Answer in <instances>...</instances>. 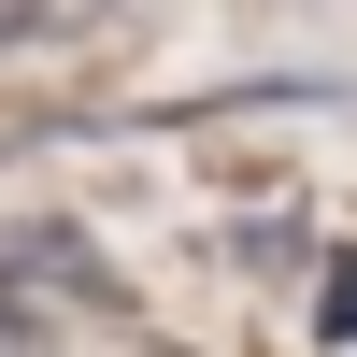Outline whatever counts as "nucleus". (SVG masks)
I'll return each instance as SVG.
<instances>
[{
	"label": "nucleus",
	"instance_id": "f257e3e1",
	"mask_svg": "<svg viewBox=\"0 0 357 357\" xmlns=\"http://www.w3.org/2000/svg\"><path fill=\"white\" fill-rule=\"evenodd\" d=\"M0 43H29V15H0Z\"/></svg>",
	"mask_w": 357,
	"mask_h": 357
}]
</instances>
